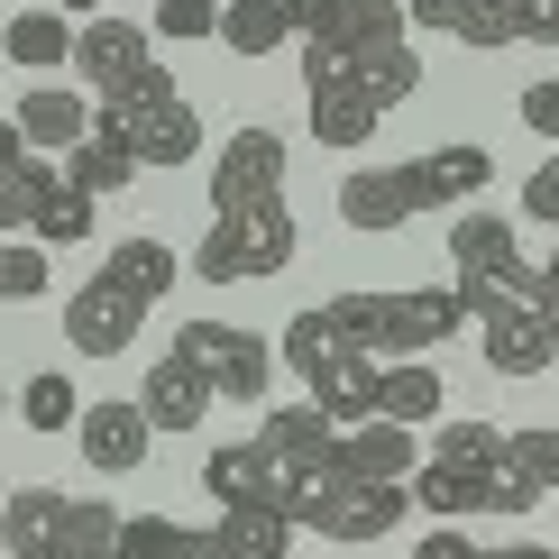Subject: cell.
<instances>
[{"label":"cell","instance_id":"1","mask_svg":"<svg viewBox=\"0 0 559 559\" xmlns=\"http://www.w3.org/2000/svg\"><path fill=\"white\" fill-rule=\"evenodd\" d=\"M496 183V156L486 147H431L404 156V166H367L340 183V221L358 239H385V229L423 221V212H477V193Z\"/></svg>","mask_w":559,"mask_h":559},{"label":"cell","instance_id":"2","mask_svg":"<svg viewBox=\"0 0 559 559\" xmlns=\"http://www.w3.org/2000/svg\"><path fill=\"white\" fill-rule=\"evenodd\" d=\"M166 294H175V248L166 239H110L102 275L64 302V348H74V358H120L138 340V321Z\"/></svg>","mask_w":559,"mask_h":559},{"label":"cell","instance_id":"3","mask_svg":"<svg viewBox=\"0 0 559 559\" xmlns=\"http://www.w3.org/2000/svg\"><path fill=\"white\" fill-rule=\"evenodd\" d=\"M321 321L340 331V348H367L377 367H404L440 348L450 331H468V302L459 285H413V294H331L321 302Z\"/></svg>","mask_w":559,"mask_h":559},{"label":"cell","instance_id":"4","mask_svg":"<svg viewBox=\"0 0 559 559\" xmlns=\"http://www.w3.org/2000/svg\"><path fill=\"white\" fill-rule=\"evenodd\" d=\"M129 514H110L102 496H64V486H19L0 504V542L10 559H120Z\"/></svg>","mask_w":559,"mask_h":559},{"label":"cell","instance_id":"5","mask_svg":"<svg viewBox=\"0 0 559 559\" xmlns=\"http://www.w3.org/2000/svg\"><path fill=\"white\" fill-rule=\"evenodd\" d=\"M496 477H504V431L496 423H440L431 459L413 468V504H423L431 523L496 514Z\"/></svg>","mask_w":559,"mask_h":559},{"label":"cell","instance_id":"6","mask_svg":"<svg viewBox=\"0 0 559 559\" xmlns=\"http://www.w3.org/2000/svg\"><path fill=\"white\" fill-rule=\"evenodd\" d=\"M450 275H459L468 321L504 312V302H550L542 266H532L523 239H514V221H496V212H450Z\"/></svg>","mask_w":559,"mask_h":559},{"label":"cell","instance_id":"7","mask_svg":"<svg viewBox=\"0 0 559 559\" xmlns=\"http://www.w3.org/2000/svg\"><path fill=\"white\" fill-rule=\"evenodd\" d=\"M202 285H258V275H285L294 266V212L285 202H239V212H212V229L193 239Z\"/></svg>","mask_w":559,"mask_h":559},{"label":"cell","instance_id":"8","mask_svg":"<svg viewBox=\"0 0 559 559\" xmlns=\"http://www.w3.org/2000/svg\"><path fill=\"white\" fill-rule=\"evenodd\" d=\"M102 110L120 120V138L138 147V166H147V175H175V166H193V156H202V110L175 92L166 64H156L129 102H102Z\"/></svg>","mask_w":559,"mask_h":559},{"label":"cell","instance_id":"9","mask_svg":"<svg viewBox=\"0 0 559 559\" xmlns=\"http://www.w3.org/2000/svg\"><path fill=\"white\" fill-rule=\"evenodd\" d=\"M175 358L221 404H266V385H275V348L258 331H239V321H175Z\"/></svg>","mask_w":559,"mask_h":559},{"label":"cell","instance_id":"10","mask_svg":"<svg viewBox=\"0 0 559 559\" xmlns=\"http://www.w3.org/2000/svg\"><path fill=\"white\" fill-rule=\"evenodd\" d=\"M74 74H83L92 102H129V92L156 74V37L102 10V19H83V37H74Z\"/></svg>","mask_w":559,"mask_h":559},{"label":"cell","instance_id":"11","mask_svg":"<svg viewBox=\"0 0 559 559\" xmlns=\"http://www.w3.org/2000/svg\"><path fill=\"white\" fill-rule=\"evenodd\" d=\"M239 202H285V138L275 129H229L212 156V212H239Z\"/></svg>","mask_w":559,"mask_h":559},{"label":"cell","instance_id":"12","mask_svg":"<svg viewBox=\"0 0 559 559\" xmlns=\"http://www.w3.org/2000/svg\"><path fill=\"white\" fill-rule=\"evenodd\" d=\"M477 348L496 377H550L559 367V312L550 302H504V312L477 321Z\"/></svg>","mask_w":559,"mask_h":559},{"label":"cell","instance_id":"13","mask_svg":"<svg viewBox=\"0 0 559 559\" xmlns=\"http://www.w3.org/2000/svg\"><path fill=\"white\" fill-rule=\"evenodd\" d=\"M74 440H83V459H92L102 477H129V468H147L156 423H147V404H138V394H102V404H83Z\"/></svg>","mask_w":559,"mask_h":559},{"label":"cell","instance_id":"14","mask_svg":"<svg viewBox=\"0 0 559 559\" xmlns=\"http://www.w3.org/2000/svg\"><path fill=\"white\" fill-rule=\"evenodd\" d=\"M258 440H266V459H275L294 486L321 477V468L340 459V423H331L321 404H266V413H258Z\"/></svg>","mask_w":559,"mask_h":559},{"label":"cell","instance_id":"15","mask_svg":"<svg viewBox=\"0 0 559 559\" xmlns=\"http://www.w3.org/2000/svg\"><path fill=\"white\" fill-rule=\"evenodd\" d=\"M202 486H212V504H285V496H294V477L266 459L258 431H248V440H221V450L202 459Z\"/></svg>","mask_w":559,"mask_h":559},{"label":"cell","instance_id":"16","mask_svg":"<svg viewBox=\"0 0 559 559\" xmlns=\"http://www.w3.org/2000/svg\"><path fill=\"white\" fill-rule=\"evenodd\" d=\"M413 468H423V440H413L404 423L340 431V459H331V477H358V486H413Z\"/></svg>","mask_w":559,"mask_h":559},{"label":"cell","instance_id":"17","mask_svg":"<svg viewBox=\"0 0 559 559\" xmlns=\"http://www.w3.org/2000/svg\"><path fill=\"white\" fill-rule=\"evenodd\" d=\"M542 496H559V423L550 431H504V477H496V514L514 523Z\"/></svg>","mask_w":559,"mask_h":559},{"label":"cell","instance_id":"18","mask_svg":"<svg viewBox=\"0 0 559 559\" xmlns=\"http://www.w3.org/2000/svg\"><path fill=\"white\" fill-rule=\"evenodd\" d=\"M302 120H312V138H321V147L358 156V147H377L385 110L367 102V83H312V92H302Z\"/></svg>","mask_w":559,"mask_h":559},{"label":"cell","instance_id":"19","mask_svg":"<svg viewBox=\"0 0 559 559\" xmlns=\"http://www.w3.org/2000/svg\"><path fill=\"white\" fill-rule=\"evenodd\" d=\"M10 120H19V138H28L37 156H46V147H64V156H74L83 138H92V120H102V110H92L83 92H64V83H28V102H19Z\"/></svg>","mask_w":559,"mask_h":559},{"label":"cell","instance_id":"20","mask_svg":"<svg viewBox=\"0 0 559 559\" xmlns=\"http://www.w3.org/2000/svg\"><path fill=\"white\" fill-rule=\"evenodd\" d=\"M377 385H385V367L367 358V348H340V358L321 367V377L302 385V394H312V404L331 413L340 431H358V423H377Z\"/></svg>","mask_w":559,"mask_h":559},{"label":"cell","instance_id":"21","mask_svg":"<svg viewBox=\"0 0 559 559\" xmlns=\"http://www.w3.org/2000/svg\"><path fill=\"white\" fill-rule=\"evenodd\" d=\"M138 404H147V423H156V431H175V440H183V431H202V413H212L221 394H212V385H202L193 367L166 348V358L147 367V385H138Z\"/></svg>","mask_w":559,"mask_h":559},{"label":"cell","instance_id":"22","mask_svg":"<svg viewBox=\"0 0 559 559\" xmlns=\"http://www.w3.org/2000/svg\"><path fill=\"white\" fill-rule=\"evenodd\" d=\"M285 542H294L285 504H221V523L202 532V550H212V559H285Z\"/></svg>","mask_w":559,"mask_h":559},{"label":"cell","instance_id":"23","mask_svg":"<svg viewBox=\"0 0 559 559\" xmlns=\"http://www.w3.org/2000/svg\"><path fill=\"white\" fill-rule=\"evenodd\" d=\"M64 175H74V183H83L92 202H110V193H129V183L147 175V166H138V147L120 138V120L102 110V120H92V138H83L74 156H64Z\"/></svg>","mask_w":559,"mask_h":559},{"label":"cell","instance_id":"24","mask_svg":"<svg viewBox=\"0 0 559 559\" xmlns=\"http://www.w3.org/2000/svg\"><path fill=\"white\" fill-rule=\"evenodd\" d=\"M413 10V28H440V37H459V46H514V0H404Z\"/></svg>","mask_w":559,"mask_h":559},{"label":"cell","instance_id":"25","mask_svg":"<svg viewBox=\"0 0 559 559\" xmlns=\"http://www.w3.org/2000/svg\"><path fill=\"white\" fill-rule=\"evenodd\" d=\"M92 221H102V202H92L64 166L37 183V212H28V239H37V248H83V239H92Z\"/></svg>","mask_w":559,"mask_h":559},{"label":"cell","instance_id":"26","mask_svg":"<svg viewBox=\"0 0 559 559\" xmlns=\"http://www.w3.org/2000/svg\"><path fill=\"white\" fill-rule=\"evenodd\" d=\"M74 19L64 10H19L10 28H0V56L19 64V74H56V64H74Z\"/></svg>","mask_w":559,"mask_h":559},{"label":"cell","instance_id":"27","mask_svg":"<svg viewBox=\"0 0 559 559\" xmlns=\"http://www.w3.org/2000/svg\"><path fill=\"white\" fill-rule=\"evenodd\" d=\"M440 385L423 358H404V367H385V385H377V423H404V431H423V423H440Z\"/></svg>","mask_w":559,"mask_h":559},{"label":"cell","instance_id":"28","mask_svg":"<svg viewBox=\"0 0 559 559\" xmlns=\"http://www.w3.org/2000/svg\"><path fill=\"white\" fill-rule=\"evenodd\" d=\"M358 83H367V102H377V110H404L413 92H423V56H413V37L404 46H358Z\"/></svg>","mask_w":559,"mask_h":559},{"label":"cell","instance_id":"29","mask_svg":"<svg viewBox=\"0 0 559 559\" xmlns=\"http://www.w3.org/2000/svg\"><path fill=\"white\" fill-rule=\"evenodd\" d=\"M294 28H285V0H229L221 10V46L229 56H275Z\"/></svg>","mask_w":559,"mask_h":559},{"label":"cell","instance_id":"30","mask_svg":"<svg viewBox=\"0 0 559 559\" xmlns=\"http://www.w3.org/2000/svg\"><path fill=\"white\" fill-rule=\"evenodd\" d=\"M120 559H212V550H202V532L175 523V514H129Z\"/></svg>","mask_w":559,"mask_h":559},{"label":"cell","instance_id":"31","mask_svg":"<svg viewBox=\"0 0 559 559\" xmlns=\"http://www.w3.org/2000/svg\"><path fill=\"white\" fill-rule=\"evenodd\" d=\"M275 358H285V367H294L302 385H312L321 367L340 358V331H331V321H321V302H312V312H294V321H285V340H275Z\"/></svg>","mask_w":559,"mask_h":559},{"label":"cell","instance_id":"32","mask_svg":"<svg viewBox=\"0 0 559 559\" xmlns=\"http://www.w3.org/2000/svg\"><path fill=\"white\" fill-rule=\"evenodd\" d=\"M404 28H413V10H404V0H348L340 46H348V56H358V46H404Z\"/></svg>","mask_w":559,"mask_h":559},{"label":"cell","instance_id":"33","mask_svg":"<svg viewBox=\"0 0 559 559\" xmlns=\"http://www.w3.org/2000/svg\"><path fill=\"white\" fill-rule=\"evenodd\" d=\"M19 413H28V431H74L83 423V404H74V385H64V377H28Z\"/></svg>","mask_w":559,"mask_h":559},{"label":"cell","instance_id":"34","mask_svg":"<svg viewBox=\"0 0 559 559\" xmlns=\"http://www.w3.org/2000/svg\"><path fill=\"white\" fill-rule=\"evenodd\" d=\"M37 294H46V248L0 239V302H37Z\"/></svg>","mask_w":559,"mask_h":559},{"label":"cell","instance_id":"35","mask_svg":"<svg viewBox=\"0 0 559 559\" xmlns=\"http://www.w3.org/2000/svg\"><path fill=\"white\" fill-rule=\"evenodd\" d=\"M147 37H175V46H193V37H221V10H212V0H156Z\"/></svg>","mask_w":559,"mask_h":559},{"label":"cell","instance_id":"36","mask_svg":"<svg viewBox=\"0 0 559 559\" xmlns=\"http://www.w3.org/2000/svg\"><path fill=\"white\" fill-rule=\"evenodd\" d=\"M285 28H294L302 46H340V28H348V0H285Z\"/></svg>","mask_w":559,"mask_h":559},{"label":"cell","instance_id":"37","mask_svg":"<svg viewBox=\"0 0 559 559\" xmlns=\"http://www.w3.org/2000/svg\"><path fill=\"white\" fill-rule=\"evenodd\" d=\"M523 212L559 229V156H542V175H523Z\"/></svg>","mask_w":559,"mask_h":559},{"label":"cell","instance_id":"38","mask_svg":"<svg viewBox=\"0 0 559 559\" xmlns=\"http://www.w3.org/2000/svg\"><path fill=\"white\" fill-rule=\"evenodd\" d=\"M523 129L532 138H559V74H542V83L523 92Z\"/></svg>","mask_w":559,"mask_h":559},{"label":"cell","instance_id":"39","mask_svg":"<svg viewBox=\"0 0 559 559\" xmlns=\"http://www.w3.org/2000/svg\"><path fill=\"white\" fill-rule=\"evenodd\" d=\"M477 550H486V542H468L459 523H431L423 542H413V559H477Z\"/></svg>","mask_w":559,"mask_h":559},{"label":"cell","instance_id":"40","mask_svg":"<svg viewBox=\"0 0 559 559\" xmlns=\"http://www.w3.org/2000/svg\"><path fill=\"white\" fill-rule=\"evenodd\" d=\"M477 559H559L550 542H496V550H477Z\"/></svg>","mask_w":559,"mask_h":559},{"label":"cell","instance_id":"41","mask_svg":"<svg viewBox=\"0 0 559 559\" xmlns=\"http://www.w3.org/2000/svg\"><path fill=\"white\" fill-rule=\"evenodd\" d=\"M46 10H64V19H74V28H83V19H102L110 0H46Z\"/></svg>","mask_w":559,"mask_h":559},{"label":"cell","instance_id":"42","mask_svg":"<svg viewBox=\"0 0 559 559\" xmlns=\"http://www.w3.org/2000/svg\"><path fill=\"white\" fill-rule=\"evenodd\" d=\"M542 294H550V312H559V248L542 258Z\"/></svg>","mask_w":559,"mask_h":559},{"label":"cell","instance_id":"43","mask_svg":"<svg viewBox=\"0 0 559 559\" xmlns=\"http://www.w3.org/2000/svg\"><path fill=\"white\" fill-rule=\"evenodd\" d=\"M0 413H10V394H0Z\"/></svg>","mask_w":559,"mask_h":559}]
</instances>
